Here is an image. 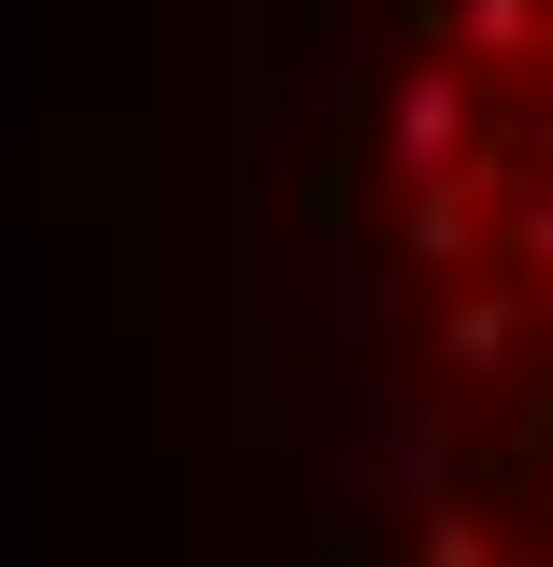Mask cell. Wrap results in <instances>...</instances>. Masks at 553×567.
Masks as SVG:
<instances>
[{
	"label": "cell",
	"mask_w": 553,
	"mask_h": 567,
	"mask_svg": "<svg viewBox=\"0 0 553 567\" xmlns=\"http://www.w3.org/2000/svg\"><path fill=\"white\" fill-rule=\"evenodd\" d=\"M469 128H483V85H469L454 58H412L383 100H369V171H398V199H412V185H454Z\"/></svg>",
	"instance_id": "1"
},
{
	"label": "cell",
	"mask_w": 553,
	"mask_h": 567,
	"mask_svg": "<svg viewBox=\"0 0 553 567\" xmlns=\"http://www.w3.org/2000/svg\"><path fill=\"white\" fill-rule=\"evenodd\" d=\"M525 354V284L511 270H469L454 298H440V383H496Z\"/></svg>",
	"instance_id": "2"
},
{
	"label": "cell",
	"mask_w": 553,
	"mask_h": 567,
	"mask_svg": "<svg viewBox=\"0 0 553 567\" xmlns=\"http://www.w3.org/2000/svg\"><path fill=\"white\" fill-rule=\"evenodd\" d=\"M483 227H496V213L469 199V185H412V199H398V270L469 284V270H483Z\"/></svg>",
	"instance_id": "3"
},
{
	"label": "cell",
	"mask_w": 553,
	"mask_h": 567,
	"mask_svg": "<svg viewBox=\"0 0 553 567\" xmlns=\"http://www.w3.org/2000/svg\"><path fill=\"white\" fill-rule=\"evenodd\" d=\"M383 468H398V496H412V511H454V468H469V412H454V398H412Z\"/></svg>",
	"instance_id": "4"
},
{
	"label": "cell",
	"mask_w": 553,
	"mask_h": 567,
	"mask_svg": "<svg viewBox=\"0 0 553 567\" xmlns=\"http://www.w3.org/2000/svg\"><path fill=\"white\" fill-rule=\"evenodd\" d=\"M540 14H553V0H440V43H454L469 71H525Z\"/></svg>",
	"instance_id": "5"
},
{
	"label": "cell",
	"mask_w": 553,
	"mask_h": 567,
	"mask_svg": "<svg viewBox=\"0 0 553 567\" xmlns=\"http://www.w3.org/2000/svg\"><path fill=\"white\" fill-rule=\"evenodd\" d=\"M483 270H511V284L540 270V284H553V185H525V199H496V227H483Z\"/></svg>",
	"instance_id": "6"
},
{
	"label": "cell",
	"mask_w": 553,
	"mask_h": 567,
	"mask_svg": "<svg viewBox=\"0 0 553 567\" xmlns=\"http://www.w3.org/2000/svg\"><path fill=\"white\" fill-rule=\"evenodd\" d=\"M412 567H496V539L469 511H412Z\"/></svg>",
	"instance_id": "7"
},
{
	"label": "cell",
	"mask_w": 553,
	"mask_h": 567,
	"mask_svg": "<svg viewBox=\"0 0 553 567\" xmlns=\"http://www.w3.org/2000/svg\"><path fill=\"white\" fill-rule=\"evenodd\" d=\"M298 567H398V554H383L369 525H313V539H298Z\"/></svg>",
	"instance_id": "8"
},
{
	"label": "cell",
	"mask_w": 553,
	"mask_h": 567,
	"mask_svg": "<svg viewBox=\"0 0 553 567\" xmlns=\"http://www.w3.org/2000/svg\"><path fill=\"white\" fill-rule=\"evenodd\" d=\"M511 142H525V185H553V100H540V114H511Z\"/></svg>",
	"instance_id": "9"
},
{
	"label": "cell",
	"mask_w": 553,
	"mask_h": 567,
	"mask_svg": "<svg viewBox=\"0 0 553 567\" xmlns=\"http://www.w3.org/2000/svg\"><path fill=\"white\" fill-rule=\"evenodd\" d=\"M525 71H553V14H540V43H525Z\"/></svg>",
	"instance_id": "10"
}]
</instances>
